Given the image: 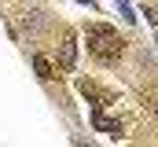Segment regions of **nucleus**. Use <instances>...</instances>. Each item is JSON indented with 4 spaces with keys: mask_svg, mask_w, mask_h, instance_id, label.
<instances>
[{
    "mask_svg": "<svg viewBox=\"0 0 158 147\" xmlns=\"http://www.w3.org/2000/svg\"><path fill=\"white\" fill-rule=\"evenodd\" d=\"M33 70H37V77H40V81H52V77H55L52 63H48L44 55H33Z\"/></svg>",
    "mask_w": 158,
    "mask_h": 147,
    "instance_id": "4",
    "label": "nucleus"
},
{
    "mask_svg": "<svg viewBox=\"0 0 158 147\" xmlns=\"http://www.w3.org/2000/svg\"><path fill=\"white\" fill-rule=\"evenodd\" d=\"M59 66L63 70H74L77 66V40L74 37H63V44H59Z\"/></svg>",
    "mask_w": 158,
    "mask_h": 147,
    "instance_id": "3",
    "label": "nucleus"
},
{
    "mask_svg": "<svg viewBox=\"0 0 158 147\" xmlns=\"http://www.w3.org/2000/svg\"><path fill=\"white\" fill-rule=\"evenodd\" d=\"M143 15H147V22H151V26H158V11H155V7H147Z\"/></svg>",
    "mask_w": 158,
    "mask_h": 147,
    "instance_id": "6",
    "label": "nucleus"
},
{
    "mask_svg": "<svg viewBox=\"0 0 158 147\" xmlns=\"http://www.w3.org/2000/svg\"><path fill=\"white\" fill-rule=\"evenodd\" d=\"M92 125H96L99 132H107V136H114V140L121 136V125H118V121H110V118L103 114V103H96V107H92Z\"/></svg>",
    "mask_w": 158,
    "mask_h": 147,
    "instance_id": "2",
    "label": "nucleus"
},
{
    "mask_svg": "<svg viewBox=\"0 0 158 147\" xmlns=\"http://www.w3.org/2000/svg\"><path fill=\"white\" fill-rule=\"evenodd\" d=\"M85 40H88V52L99 63H114L125 52V40L118 37V30L114 26H103V22H88L85 26Z\"/></svg>",
    "mask_w": 158,
    "mask_h": 147,
    "instance_id": "1",
    "label": "nucleus"
},
{
    "mask_svg": "<svg viewBox=\"0 0 158 147\" xmlns=\"http://www.w3.org/2000/svg\"><path fill=\"white\" fill-rule=\"evenodd\" d=\"M118 4V11L125 15V22H136V15H132V7H129V0H114Z\"/></svg>",
    "mask_w": 158,
    "mask_h": 147,
    "instance_id": "5",
    "label": "nucleus"
}]
</instances>
